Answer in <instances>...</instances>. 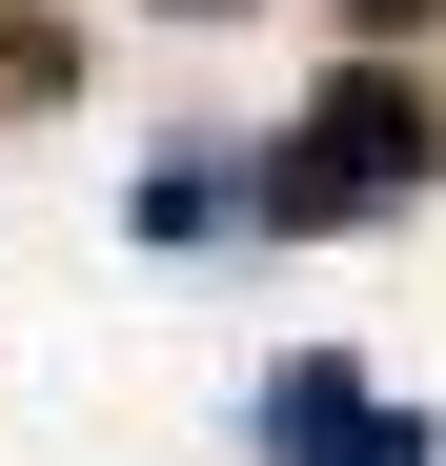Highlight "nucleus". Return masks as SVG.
Returning a JSON list of instances; mask_svg holds the SVG:
<instances>
[{
	"mask_svg": "<svg viewBox=\"0 0 446 466\" xmlns=\"http://www.w3.org/2000/svg\"><path fill=\"white\" fill-rule=\"evenodd\" d=\"M426 163H446V102L365 41V61H325V102L284 142H244V223H264V244H325V223H386Z\"/></svg>",
	"mask_w": 446,
	"mask_h": 466,
	"instance_id": "nucleus-1",
	"label": "nucleus"
},
{
	"mask_svg": "<svg viewBox=\"0 0 446 466\" xmlns=\"http://www.w3.org/2000/svg\"><path fill=\"white\" fill-rule=\"evenodd\" d=\"M244 446H284V466H446V426H426V406H365L325 345L244 385Z\"/></svg>",
	"mask_w": 446,
	"mask_h": 466,
	"instance_id": "nucleus-2",
	"label": "nucleus"
},
{
	"mask_svg": "<svg viewBox=\"0 0 446 466\" xmlns=\"http://www.w3.org/2000/svg\"><path fill=\"white\" fill-rule=\"evenodd\" d=\"M203 223H244V142H183V163H142V244H203Z\"/></svg>",
	"mask_w": 446,
	"mask_h": 466,
	"instance_id": "nucleus-3",
	"label": "nucleus"
},
{
	"mask_svg": "<svg viewBox=\"0 0 446 466\" xmlns=\"http://www.w3.org/2000/svg\"><path fill=\"white\" fill-rule=\"evenodd\" d=\"M426 21H446V0H345V41H386V61H406Z\"/></svg>",
	"mask_w": 446,
	"mask_h": 466,
	"instance_id": "nucleus-4",
	"label": "nucleus"
},
{
	"mask_svg": "<svg viewBox=\"0 0 446 466\" xmlns=\"http://www.w3.org/2000/svg\"><path fill=\"white\" fill-rule=\"evenodd\" d=\"M163 21H244V0H163Z\"/></svg>",
	"mask_w": 446,
	"mask_h": 466,
	"instance_id": "nucleus-5",
	"label": "nucleus"
}]
</instances>
